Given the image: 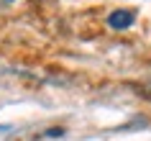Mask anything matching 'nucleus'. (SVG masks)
I'll use <instances>...</instances> for the list:
<instances>
[{"label":"nucleus","instance_id":"nucleus-1","mask_svg":"<svg viewBox=\"0 0 151 141\" xmlns=\"http://www.w3.org/2000/svg\"><path fill=\"white\" fill-rule=\"evenodd\" d=\"M136 21V13L133 10H126V8H120V10H113L110 16H108V26H110L113 31H126V28H131Z\"/></svg>","mask_w":151,"mask_h":141}]
</instances>
